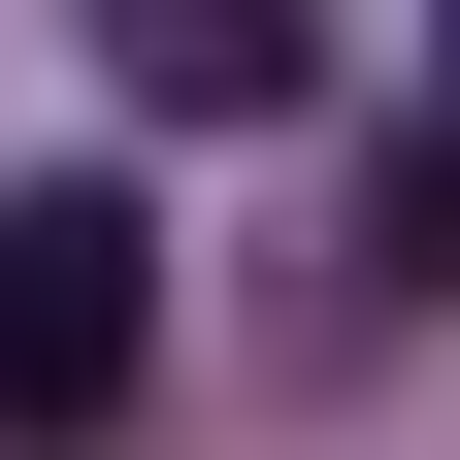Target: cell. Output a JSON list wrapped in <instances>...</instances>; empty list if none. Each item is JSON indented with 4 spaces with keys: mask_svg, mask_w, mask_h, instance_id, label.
Here are the masks:
<instances>
[{
    "mask_svg": "<svg viewBox=\"0 0 460 460\" xmlns=\"http://www.w3.org/2000/svg\"><path fill=\"white\" fill-rule=\"evenodd\" d=\"M164 394V230L132 198H0V428L66 460V428H132Z\"/></svg>",
    "mask_w": 460,
    "mask_h": 460,
    "instance_id": "6da1fadb",
    "label": "cell"
},
{
    "mask_svg": "<svg viewBox=\"0 0 460 460\" xmlns=\"http://www.w3.org/2000/svg\"><path fill=\"white\" fill-rule=\"evenodd\" d=\"M132 99H164V132H263V99H329V33H296V0H164Z\"/></svg>",
    "mask_w": 460,
    "mask_h": 460,
    "instance_id": "7a4b0ae2",
    "label": "cell"
},
{
    "mask_svg": "<svg viewBox=\"0 0 460 460\" xmlns=\"http://www.w3.org/2000/svg\"><path fill=\"white\" fill-rule=\"evenodd\" d=\"M362 263H394V296H460V132H394V198H362Z\"/></svg>",
    "mask_w": 460,
    "mask_h": 460,
    "instance_id": "3957f363",
    "label": "cell"
}]
</instances>
